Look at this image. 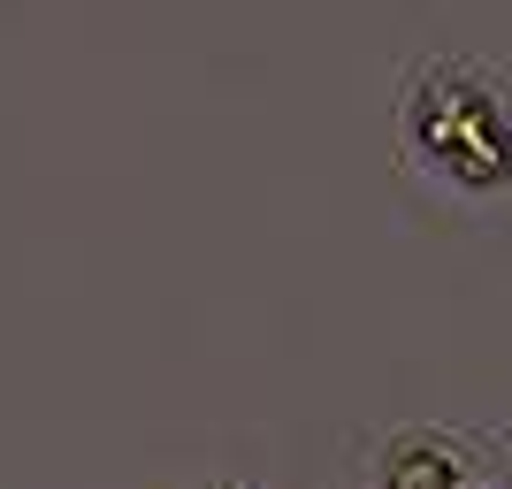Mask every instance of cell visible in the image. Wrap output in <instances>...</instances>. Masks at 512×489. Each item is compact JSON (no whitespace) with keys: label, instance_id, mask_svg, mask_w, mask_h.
Listing matches in <instances>:
<instances>
[{"label":"cell","instance_id":"cell-1","mask_svg":"<svg viewBox=\"0 0 512 489\" xmlns=\"http://www.w3.org/2000/svg\"><path fill=\"white\" fill-rule=\"evenodd\" d=\"M406 146L428 176H444L451 192H512V107L497 77L467 62H428L406 85Z\"/></svg>","mask_w":512,"mask_h":489}]
</instances>
